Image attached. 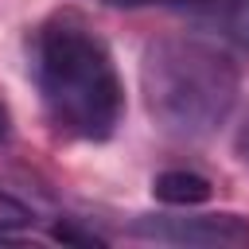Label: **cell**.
<instances>
[{"instance_id":"1","label":"cell","mask_w":249,"mask_h":249,"mask_svg":"<svg viewBox=\"0 0 249 249\" xmlns=\"http://www.w3.org/2000/svg\"><path fill=\"white\" fill-rule=\"evenodd\" d=\"M31 74L47 121L74 140H109L124 113V86L113 51L93 23L74 12H51L35 31Z\"/></svg>"},{"instance_id":"2","label":"cell","mask_w":249,"mask_h":249,"mask_svg":"<svg viewBox=\"0 0 249 249\" xmlns=\"http://www.w3.org/2000/svg\"><path fill=\"white\" fill-rule=\"evenodd\" d=\"M237 62L191 35H163L144 47L140 58V89L152 121L179 140L210 136L230 109L237 105Z\"/></svg>"},{"instance_id":"3","label":"cell","mask_w":249,"mask_h":249,"mask_svg":"<svg viewBox=\"0 0 249 249\" xmlns=\"http://www.w3.org/2000/svg\"><path fill=\"white\" fill-rule=\"evenodd\" d=\"M132 237L160 245H198V249H245L249 218L241 214H140L128 226Z\"/></svg>"},{"instance_id":"4","label":"cell","mask_w":249,"mask_h":249,"mask_svg":"<svg viewBox=\"0 0 249 249\" xmlns=\"http://www.w3.org/2000/svg\"><path fill=\"white\" fill-rule=\"evenodd\" d=\"M160 4L191 16L195 23L218 31L230 43L249 47V0H160Z\"/></svg>"},{"instance_id":"5","label":"cell","mask_w":249,"mask_h":249,"mask_svg":"<svg viewBox=\"0 0 249 249\" xmlns=\"http://www.w3.org/2000/svg\"><path fill=\"white\" fill-rule=\"evenodd\" d=\"M152 195L167 206H198L214 195V187L198 171H160L152 179Z\"/></svg>"},{"instance_id":"6","label":"cell","mask_w":249,"mask_h":249,"mask_svg":"<svg viewBox=\"0 0 249 249\" xmlns=\"http://www.w3.org/2000/svg\"><path fill=\"white\" fill-rule=\"evenodd\" d=\"M233 152H237V160L249 167V117L241 121V128H237V136H233Z\"/></svg>"},{"instance_id":"7","label":"cell","mask_w":249,"mask_h":249,"mask_svg":"<svg viewBox=\"0 0 249 249\" xmlns=\"http://www.w3.org/2000/svg\"><path fill=\"white\" fill-rule=\"evenodd\" d=\"M54 237H58V241H82V245H101V237H93V233H78V230H70V226H58Z\"/></svg>"},{"instance_id":"8","label":"cell","mask_w":249,"mask_h":249,"mask_svg":"<svg viewBox=\"0 0 249 249\" xmlns=\"http://www.w3.org/2000/svg\"><path fill=\"white\" fill-rule=\"evenodd\" d=\"M4 132H8V109L0 105V136H4Z\"/></svg>"}]
</instances>
